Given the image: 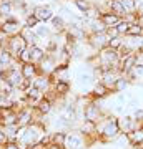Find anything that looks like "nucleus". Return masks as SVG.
I'll return each mask as SVG.
<instances>
[{
  "instance_id": "1",
  "label": "nucleus",
  "mask_w": 143,
  "mask_h": 149,
  "mask_svg": "<svg viewBox=\"0 0 143 149\" xmlns=\"http://www.w3.org/2000/svg\"><path fill=\"white\" fill-rule=\"evenodd\" d=\"M97 134L103 144L111 143L120 136V128H118V116L115 114H106L100 123H97Z\"/></svg>"
},
{
  "instance_id": "2",
  "label": "nucleus",
  "mask_w": 143,
  "mask_h": 149,
  "mask_svg": "<svg viewBox=\"0 0 143 149\" xmlns=\"http://www.w3.org/2000/svg\"><path fill=\"white\" fill-rule=\"evenodd\" d=\"M47 133V126L40 124V123H32L27 128H20L18 136H17V143L22 146V149L28 148L35 143H40V139L43 138V134Z\"/></svg>"
},
{
  "instance_id": "3",
  "label": "nucleus",
  "mask_w": 143,
  "mask_h": 149,
  "mask_svg": "<svg viewBox=\"0 0 143 149\" xmlns=\"http://www.w3.org/2000/svg\"><path fill=\"white\" fill-rule=\"evenodd\" d=\"M106 116V113L101 109L95 101L87 103L83 106V121H90V123H100L103 118Z\"/></svg>"
},
{
  "instance_id": "4",
  "label": "nucleus",
  "mask_w": 143,
  "mask_h": 149,
  "mask_svg": "<svg viewBox=\"0 0 143 149\" xmlns=\"http://www.w3.org/2000/svg\"><path fill=\"white\" fill-rule=\"evenodd\" d=\"M4 48H7V52L17 60L18 58V55H20L23 50L28 48V45H27V42L23 40L22 35H15V37H10L8 40H7V43H5V47Z\"/></svg>"
},
{
  "instance_id": "5",
  "label": "nucleus",
  "mask_w": 143,
  "mask_h": 149,
  "mask_svg": "<svg viewBox=\"0 0 143 149\" xmlns=\"http://www.w3.org/2000/svg\"><path fill=\"white\" fill-rule=\"evenodd\" d=\"M108 37H106L105 33H90L88 37H87V45L95 52V53H98L100 50H103V48L108 47Z\"/></svg>"
},
{
  "instance_id": "6",
  "label": "nucleus",
  "mask_w": 143,
  "mask_h": 149,
  "mask_svg": "<svg viewBox=\"0 0 143 149\" xmlns=\"http://www.w3.org/2000/svg\"><path fill=\"white\" fill-rule=\"evenodd\" d=\"M72 80V70H70V65H57V68L52 71L50 74V81L52 83H58V81H65V83H70Z\"/></svg>"
},
{
  "instance_id": "7",
  "label": "nucleus",
  "mask_w": 143,
  "mask_h": 149,
  "mask_svg": "<svg viewBox=\"0 0 143 149\" xmlns=\"http://www.w3.org/2000/svg\"><path fill=\"white\" fill-rule=\"evenodd\" d=\"M22 28H23V25H22L20 22L17 20L15 17H10V18H7V20L2 22V25H0V30L5 33L7 37H15V35H20Z\"/></svg>"
},
{
  "instance_id": "8",
  "label": "nucleus",
  "mask_w": 143,
  "mask_h": 149,
  "mask_svg": "<svg viewBox=\"0 0 143 149\" xmlns=\"http://www.w3.org/2000/svg\"><path fill=\"white\" fill-rule=\"evenodd\" d=\"M32 13L38 18V22H40V23H50V20L55 17V12H53L52 5H48V3L35 5L32 8Z\"/></svg>"
},
{
  "instance_id": "9",
  "label": "nucleus",
  "mask_w": 143,
  "mask_h": 149,
  "mask_svg": "<svg viewBox=\"0 0 143 149\" xmlns=\"http://www.w3.org/2000/svg\"><path fill=\"white\" fill-rule=\"evenodd\" d=\"M87 143H85L83 134L80 131H68L67 133V141H65V149H85Z\"/></svg>"
},
{
  "instance_id": "10",
  "label": "nucleus",
  "mask_w": 143,
  "mask_h": 149,
  "mask_svg": "<svg viewBox=\"0 0 143 149\" xmlns=\"http://www.w3.org/2000/svg\"><path fill=\"white\" fill-rule=\"evenodd\" d=\"M0 71H2V81H7L13 88H18L20 83L23 81L20 68H8V70H0Z\"/></svg>"
},
{
  "instance_id": "11",
  "label": "nucleus",
  "mask_w": 143,
  "mask_h": 149,
  "mask_svg": "<svg viewBox=\"0 0 143 149\" xmlns=\"http://www.w3.org/2000/svg\"><path fill=\"white\" fill-rule=\"evenodd\" d=\"M118 128L122 134H128L140 128V124L133 119L132 114H123V116H118Z\"/></svg>"
},
{
  "instance_id": "12",
  "label": "nucleus",
  "mask_w": 143,
  "mask_h": 149,
  "mask_svg": "<svg viewBox=\"0 0 143 149\" xmlns=\"http://www.w3.org/2000/svg\"><path fill=\"white\" fill-rule=\"evenodd\" d=\"M118 76H120V71H118V70H105V71H100L98 81L103 83L106 88H110V90L113 91V86H115V83H117Z\"/></svg>"
},
{
  "instance_id": "13",
  "label": "nucleus",
  "mask_w": 143,
  "mask_h": 149,
  "mask_svg": "<svg viewBox=\"0 0 143 149\" xmlns=\"http://www.w3.org/2000/svg\"><path fill=\"white\" fill-rule=\"evenodd\" d=\"M32 123H33V108L25 106L17 113V126L18 128H27Z\"/></svg>"
},
{
  "instance_id": "14",
  "label": "nucleus",
  "mask_w": 143,
  "mask_h": 149,
  "mask_svg": "<svg viewBox=\"0 0 143 149\" xmlns=\"http://www.w3.org/2000/svg\"><path fill=\"white\" fill-rule=\"evenodd\" d=\"M8 68H20V63L7 52V48H0V70Z\"/></svg>"
},
{
  "instance_id": "15",
  "label": "nucleus",
  "mask_w": 143,
  "mask_h": 149,
  "mask_svg": "<svg viewBox=\"0 0 143 149\" xmlns=\"http://www.w3.org/2000/svg\"><path fill=\"white\" fill-rule=\"evenodd\" d=\"M57 60L53 58L52 55H48L47 53V56L38 63V71H40V74H45V76H50L52 74V71L55 68H57Z\"/></svg>"
},
{
  "instance_id": "16",
  "label": "nucleus",
  "mask_w": 143,
  "mask_h": 149,
  "mask_svg": "<svg viewBox=\"0 0 143 149\" xmlns=\"http://www.w3.org/2000/svg\"><path fill=\"white\" fill-rule=\"evenodd\" d=\"M110 95H113V91L110 90V88H106L103 83H100V81H97L95 85H93V88H92L90 91V96L92 100H105V98H108Z\"/></svg>"
},
{
  "instance_id": "17",
  "label": "nucleus",
  "mask_w": 143,
  "mask_h": 149,
  "mask_svg": "<svg viewBox=\"0 0 143 149\" xmlns=\"http://www.w3.org/2000/svg\"><path fill=\"white\" fill-rule=\"evenodd\" d=\"M20 73H22V76H23V80L33 81L38 74H40V71H38V65H35V63L20 65Z\"/></svg>"
},
{
  "instance_id": "18",
  "label": "nucleus",
  "mask_w": 143,
  "mask_h": 149,
  "mask_svg": "<svg viewBox=\"0 0 143 149\" xmlns=\"http://www.w3.org/2000/svg\"><path fill=\"white\" fill-rule=\"evenodd\" d=\"M50 28H52L53 35H63V33L67 32V28H68V23H67L60 15L55 13V17L50 20Z\"/></svg>"
},
{
  "instance_id": "19",
  "label": "nucleus",
  "mask_w": 143,
  "mask_h": 149,
  "mask_svg": "<svg viewBox=\"0 0 143 149\" xmlns=\"http://www.w3.org/2000/svg\"><path fill=\"white\" fill-rule=\"evenodd\" d=\"M32 85L35 86V88H38L43 95H47L48 91L52 90V81H50V76H45V74H38L37 78L32 81Z\"/></svg>"
},
{
  "instance_id": "20",
  "label": "nucleus",
  "mask_w": 143,
  "mask_h": 149,
  "mask_svg": "<svg viewBox=\"0 0 143 149\" xmlns=\"http://www.w3.org/2000/svg\"><path fill=\"white\" fill-rule=\"evenodd\" d=\"M123 47L132 50L133 53L143 50V37H123Z\"/></svg>"
},
{
  "instance_id": "21",
  "label": "nucleus",
  "mask_w": 143,
  "mask_h": 149,
  "mask_svg": "<svg viewBox=\"0 0 143 149\" xmlns=\"http://www.w3.org/2000/svg\"><path fill=\"white\" fill-rule=\"evenodd\" d=\"M28 52H30V58H32V63L38 65L45 56H47V52L42 45H33V47H28Z\"/></svg>"
},
{
  "instance_id": "22",
  "label": "nucleus",
  "mask_w": 143,
  "mask_h": 149,
  "mask_svg": "<svg viewBox=\"0 0 143 149\" xmlns=\"http://www.w3.org/2000/svg\"><path fill=\"white\" fill-rule=\"evenodd\" d=\"M98 18H100V22L105 25L106 28H108V27H117L118 23H120V20H122L120 17H117L115 13H111V12H108V10H106V12H101Z\"/></svg>"
},
{
  "instance_id": "23",
  "label": "nucleus",
  "mask_w": 143,
  "mask_h": 149,
  "mask_svg": "<svg viewBox=\"0 0 143 149\" xmlns=\"http://www.w3.org/2000/svg\"><path fill=\"white\" fill-rule=\"evenodd\" d=\"M52 90L58 98H65V96H68L70 90H72V83H65V81L52 83Z\"/></svg>"
},
{
  "instance_id": "24",
  "label": "nucleus",
  "mask_w": 143,
  "mask_h": 149,
  "mask_svg": "<svg viewBox=\"0 0 143 149\" xmlns=\"http://www.w3.org/2000/svg\"><path fill=\"white\" fill-rule=\"evenodd\" d=\"M13 12H15V7H13L12 2H8V0H0V18H2V22L7 20V18H10V17H13Z\"/></svg>"
},
{
  "instance_id": "25",
  "label": "nucleus",
  "mask_w": 143,
  "mask_h": 149,
  "mask_svg": "<svg viewBox=\"0 0 143 149\" xmlns=\"http://www.w3.org/2000/svg\"><path fill=\"white\" fill-rule=\"evenodd\" d=\"M35 109H37L40 114H43V116H48V114L53 111V101H50L47 96H43L42 100L35 104Z\"/></svg>"
},
{
  "instance_id": "26",
  "label": "nucleus",
  "mask_w": 143,
  "mask_h": 149,
  "mask_svg": "<svg viewBox=\"0 0 143 149\" xmlns=\"http://www.w3.org/2000/svg\"><path fill=\"white\" fill-rule=\"evenodd\" d=\"M33 32H35V35L40 38V42H45V40L53 37L52 28H50V25H47V23H40L37 28H33Z\"/></svg>"
},
{
  "instance_id": "27",
  "label": "nucleus",
  "mask_w": 143,
  "mask_h": 149,
  "mask_svg": "<svg viewBox=\"0 0 143 149\" xmlns=\"http://www.w3.org/2000/svg\"><path fill=\"white\" fill-rule=\"evenodd\" d=\"M20 35L23 37V40L27 42V45L28 47H33V45H40V38L35 35V32H33L32 28H22V32H20Z\"/></svg>"
},
{
  "instance_id": "28",
  "label": "nucleus",
  "mask_w": 143,
  "mask_h": 149,
  "mask_svg": "<svg viewBox=\"0 0 143 149\" xmlns=\"http://www.w3.org/2000/svg\"><path fill=\"white\" fill-rule=\"evenodd\" d=\"M106 8H108V12L115 13V15L120 17V18H125V15H127V12L123 10L120 0H108V2H106Z\"/></svg>"
},
{
  "instance_id": "29",
  "label": "nucleus",
  "mask_w": 143,
  "mask_h": 149,
  "mask_svg": "<svg viewBox=\"0 0 143 149\" xmlns=\"http://www.w3.org/2000/svg\"><path fill=\"white\" fill-rule=\"evenodd\" d=\"M128 138V143H130V146H142L143 144V126H140L138 129H135V131H132V133L127 134Z\"/></svg>"
},
{
  "instance_id": "30",
  "label": "nucleus",
  "mask_w": 143,
  "mask_h": 149,
  "mask_svg": "<svg viewBox=\"0 0 143 149\" xmlns=\"http://www.w3.org/2000/svg\"><path fill=\"white\" fill-rule=\"evenodd\" d=\"M130 85H132V83H130V80H128L127 76L120 74L117 83H115V86H113V93H125V91H128Z\"/></svg>"
},
{
  "instance_id": "31",
  "label": "nucleus",
  "mask_w": 143,
  "mask_h": 149,
  "mask_svg": "<svg viewBox=\"0 0 143 149\" xmlns=\"http://www.w3.org/2000/svg\"><path fill=\"white\" fill-rule=\"evenodd\" d=\"M65 141H67V131H52V144L65 148Z\"/></svg>"
},
{
  "instance_id": "32",
  "label": "nucleus",
  "mask_w": 143,
  "mask_h": 149,
  "mask_svg": "<svg viewBox=\"0 0 143 149\" xmlns=\"http://www.w3.org/2000/svg\"><path fill=\"white\" fill-rule=\"evenodd\" d=\"M0 128L5 133L8 141H17V136H18V131H20V128H18L17 124H12V126H0Z\"/></svg>"
},
{
  "instance_id": "33",
  "label": "nucleus",
  "mask_w": 143,
  "mask_h": 149,
  "mask_svg": "<svg viewBox=\"0 0 143 149\" xmlns=\"http://www.w3.org/2000/svg\"><path fill=\"white\" fill-rule=\"evenodd\" d=\"M57 15H60L65 22H67V23H70V22H72V18L75 17V13H72V8H70L68 5L62 3V5H58V13H57Z\"/></svg>"
},
{
  "instance_id": "34",
  "label": "nucleus",
  "mask_w": 143,
  "mask_h": 149,
  "mask_svg": "<svg viewBox=\"0 0 143 149\" xmlns=\"http://www.w3.org/2000/svg\"><path fill=\"white\" fill-rule=\"evenodd\" d=\"M127 37H143V27L140 23H130V28H128Z\"/></svg>"
},
{
  "instance_id": "35",
  "label": "nucleus",
  "mask_w": 143,
  "mask_h": 149,
  "mask_svg": "<svg viewBox=\"0 0 143 149\" xmlns=\"http://www.w3.org/2000/svg\"><path fill=\"white\" fill-rule=\"evenodd\" d=\"M38 25H40V22H38V18L33 13H28V15L25 17V22H23V27L25 28H37Z\"/></svg>"
},
{
  "instance_id": "36",
  "label": "nucleus",
  "mask_w": 143,
  "mask_h": 149,
  "mask_svg": "<svg viewBox=\"0 0 143 149\" xmlns=\"http://www.w3.org/2000/svg\"><path fill=\"white\" fill-rule=\"evenodd\" d=\"M72 3H73V5L78 8V12H82V13H85V12L93 5L90 0H72ZM82 13H80V15H82Z\"/></svg>"
},
{
  "instance_id": "37",
  "label": "nucleus",
  "mask_w": 143,
  "mask_h": 149,
  "mask_svg": "<svg viewBox=\"0 0 143 149\" xmlns=\"http://www.w3.org/2000/svg\"><path fill=\"white\" fill-rule=\"evenodd\" d=\"M122 2V7L123 10L128 13H137V3H135V0H120Z\"/></svg>"
},
{
  "instance_id": "38",
  "label": "nucleus",
  "mask_w": 143,
  "mask_h": 149,
  "mask_svg": "<svg viewBox=\"0 0 143 149\" xmlns=\"http://www.w3.org/2000/svg\"><path fill=\"white\" fill-rule=\"evenodd\" d=\"M128 28H130V23H128L127 20H120V23L117 25V30L118 33H120V37H127V33H128Z\"/></svg>"
},
{
  "instance_id": "39",
  "label": "nucleus",
  "mask_w": 143,
  "mask_h": 149,
  "mask_svg": "<svg viewBox=\"0 0 143 149\" xmlns=\"http://www.w3.org/2000/svg\"><path fill=\"white\" fill-rule=\"evenodd\" d=\"M17 61L20 65H25V63H32V58H30V52H28V48L27 50H23L20 55H18V58H17Z\"/></svg>"
},
{
  "instance_id": "40",
  "label": "nucleus",
  "mask_w": 143,
  "mask_h": 149,
  "mask_svg": "<svg viewBox=\"0 0 143 149\" xmlns=\"http://www.w3.org/2000/svg\"><path fill=\"white\" fill-rule=\"evenodd\" d=\"M105 35L108 37V40H115V38H120V33H118L117 27H108L106 28Z\"/></svg>"
},
{
  "instance_id": "41",
  "label": "nucleus",
  "mask_w": 143,
  "mask_h": 149,
  "mask_svg": "<svg viewBox=\"0 0 143 149\" xmlns=\"http://www.w3.org/2000/svg\"><path fill=\"white\" fill-rule=\"evenodd\" d=\"M133 56H135V66H143V50L135 52Z\"/></svg>"
},
{
  "instance_id": "42",
  "label": "nucleus",
  "mask_w": 143,
  "mask_h": 149,
  "mask_svg": "<svg viewBox=\"0 0 143 149\" xmlns=\"http://www.w3.org/2000/svg\"><path fill=\"white\" fill-rule=\"evenodd\" d=\"M4 149H22V146L17 141H8V143H5Z\"/></svg>"
},
{
  "instance_id": "43",
  "label": "nucleus",
  "mask_w": 143,
  "mask_h": 149,
  "mask_svg": "<svg viewBox=\"0 0 143 149\" xmlns=\"http://www.w3.org/2000/svg\"><path fill=\"white\" fill-rule=\"evenodd\" d=\"M5 143H8V139H7L5 133L2 131V128H0V148H2V146H5Z\"/></svg>"
},
{
  "instance_id": "44",
  "label": "nucleus",
  "mask_w": 143,
  "mask_h": 149,
  "mask_svg": "<svg viewBox=\"0 0 143 149\" xmlns=\"http://www.w3.org/2000/svg\"><path fill=\"white\" fill-rule=\"evenodd\" d=\"M25 149H47V146L42 144V143H35V144H32V146H28V148H25Z\"/></svg>"
},
{
  "instance_id": "45",
  "label": "nucleus",
  "mask_w": 143,
  "mask_h": 149,
  "mask_svg": "<svg viewBox=\"0 0 143 149\" xmlns=\"http://www.w3.org/2000/svg\"><path fill=\"white\" fill-rule=\"evenodd\" d=\"M38 2V5H42V3H45V0H37Z\"/></svg>"
},
{
  "instance_id": "46",
  "label": "nucleus",
  "mask_w": 143,
  "mask_h": 149,
  "mask_svg": "<svg viewBox=\"0 0 143 149\" xmlns=\"http://www.w3.org/2000/svg\"><path fill=\"white\" fill-rule=\"evenodd\" d=\"M130 149H142L140 146H133V148H130Z\"/></svg>"
},
{
  "instance_id": "47",
  "label": "nucleus",
  "mask_w": 143,
  "mask_h": 149,
  "mask_svg": "<svg viewBox=\"0 0 143 149\" xmlns=\"http://www.w3.org/2000/svg\"><path fill=\"white\" fill-rule=\"evenodd\" d=\"M0 81H2V71H0Z\"/></svg>"
},
{
  "instance_id": "48",
  "label": "nucleus",
  "mask_w": 143,
  "mask_h": 149,
  "mask_svg": "<svg viewBox=\"0 0 143 149\" xmlns=\"http://www.w3.org/2000/svg\"><path fill=\"white\" fill-rule=\"evenodd\" d=\"M0 48H4V47H2V43H0Z\"/></svg>"
},
{
  "instance_id": "49",
  "label": "nucleus",
  "mask_w": 143,
  "mask_h": 149,
  "mask_svg": "<svg viewBox=\"0 0 143 149\" xmlns=\"http://www.w3.org/2000/svg\"><path fill=\"white\" fill-rule=\"evenodd\" d=\"M0 111H2V108H0Z\"/></svg>"
}]
</instances>
